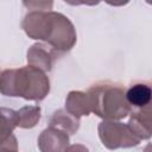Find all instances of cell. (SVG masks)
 I'll return each instance as SVG.
<instances>
[{
  "label": "cell",
  "mask_w": 152,
  "mask_h": 152,
  "mask_svg": "<svg viewBox=\"0 0 152 152\" xmlns=\"http://www.w3.org/2000/svg\"><path fill=\"white\" fill-rule=\"evenodd\" d=\"M21 27L30 38L48 42L56 52L70 51L77 40L75 27L69 18L51 10L30 11Z\"/></svg>",
  "instance_id": "6da1fadb"
},
{
  "label": "cell",
  "mask_w": 152,
  "mask_h": 152,
  "mask_svg": "<svg viewBox=\"0 0 152 152\" xmlns=\"http://www.w3.org/2000/svg\"><path fill=\"white\" fill-rule=\"evenodd\" d=\"M50 91V81L44 71L31 65L7 69L0 74V93L5 96L42 101Z\"/></svg>",
  "instance_id": "7a4b0ae2"
},
{
  "label": "cell",
  "mask_w": 152,
  "mask_h": 152,
  "mask_svg": "<svg viewBox=\"0 0 152 152\" xmlns=\"http://www.w3.org/2000/svg\"><path fill=\"white\" fill-rule=\"evenodd\" d=\"M88 96L91 112L104 120H120L126 118L132 108L128 104L125 89L112 82H99L89 88Z\"/></svg>",
  "instance_id": "3957f363"
},
{
  "label": "cell",
  "mask_w": 152,
  "mask_h": 152,
  "mask_svg": "<svg viewBox=\"0 0 152 152\" xmlns=\"http://www.w3.org/2000/svg\"><path fill=\"white\" fill-rule=\"evenodd\" d=\"M99 137L108 150L128 148L139 145L141 141L128 127L115 120H103L97 127Z\"/></svg>",
  "instance_id": "277c9868"
},
{
  "label": "cell",
  "mask_w": 152,
  "mask_h": 152,
  "mask_svg": "<svg viewBox=\"0 0 152 152\" xmlns=\"http://www.w3.org/2000/svg\"><path fill=\"white\" fill-rule=\"evenodd\" d=\"M69 146V134L55 127L45 128L38 137L40 152H64Z\"/></svg>",
  "instance_id": "5b68a950"
},
{
  "label": "cell",
  "mask_w": 152,
  "mask_h": 152,
  "mask_svg": "<svg viewBox=\"0 0 152 152\" xmlns=\"http://www.w3.org/2000/svg\"><path fill=\"white\" fill-rule=\"evenodd\" d=\"M56 52L52 48H48L42 43L33 44L27 50V63L28 65L37 68L42 71H50L52 69Z\"/></svg>",
  "instance_id": "8992f818"
},
{
  "label": "cell",
  "mask_w": 152,
  "mask_h": 152,
  "mask_svg": "<svg viewBox=\"0 0 152 152\" xmlns=\"http://www.w3.org/2000/svg\"><path fill=\"white\" fill-rule=\"evenodd\" d=\"M128 127L141 140L151 137V107L147 106L140 109H132Z\"/></svg>",
  "instance_id": "52a82bcc"
},
{
  "label": "cell",
  "mask_w": 152,
  "mask_h": 152,
  "mask_svg": "<svg viewBox=\"0 0 152 152\" xmlns=\"http://www.w3.org/2000/svg\"><path fill=\"white\" fill-rule=\"evenodd\" d=\"M125 96L132 109H140L150 106L152 90L148 83L139 82L131 86L127 91H125Z\"/></svg>",
  "instance_id": "ba28073f"
},
{
  "label": "cell",
  "mask_w": 152,
  "mask_h": 152,
  "mask_svg": "<svg viewBox=\"0 0 152 152\" xmlns=\"http://www.w3.org/2000/svg\"><path fill=\"white\" fill-rule=\"evenodd\" d=\"M65 110L78 119L83 115H89L91 107L88 94L78 90L70 91L65 100Z\"/></svg>",
  "instance_id": "9c48e42d"
},
{
  "label": "cell",
  "mask_w": 152,
  "mask_h": 152,
  "mask_svg": "<svg viewBox=\"0 0 152 152\" xmlns=\"http://www.w3.org/2000/svg\"><path fill=\"white\" fill-rule=\"evenodd\" d=\"M49 126L61 129L66 134H74L80 127V119L71 115L65 109H58L51 115Z\"/></svg>",
  "instance_id": "30bf717a"
},
{
  "label": "cell",
  "mask_w": 152,
  "mask_h": 152,
  "mask_svg": "<svg viewBox=\"0 0 152 152\" xmlns=\"http://www.w3.org/2000/svg\"><path fill=\"white\" fill-rule=\"evenodd\" d=\"M17 113V127L32 128L40 120V107L39 106H25Z\"/></svg>",
  "instance_id": "8fae6325"
},
{
  "label": "cell",
  "mask_w": 152,
  "mask_h": 152,
  "mask_svg": "<svg viewBox=\"0 0 152 152\" xmlns=\"http://www.w3.org/2000/svg\"><path fill=\"white\" fill-rule=\"evenodd\" d=\"M17 127V113L13 109L0 107V142L13 134Z\"/></svg>",
  "instance_id": "7c38bea8"
},
{
  "label": "cell",
  "mask_w": 152,
  "mask_h": 152,
  "mask_svg": "<svg viewBox=\"0 0 152 152\" xmlns=\"http://www.w3.org/2000/svg\"><path fill=\"white\" fill-rule=\"evenodd\" d=\"M0 152H18V142L14 134L0 142Z\"/></svg>",
  "instance_id": "4fadbf2b"
},
{
  "label": "cell",
  "mask_w": 152,
  "mask_h": 152,
  "mask_svg": "<svg viewBox=\"0 0 152 152\" xmlns=\"http://www.w3.org/2000/svg\"><path fill=\"white\" fill-rule=\"evenodd\" d=\"M64 152H89V150L84 146V145H81V144H74V145H70L66 147V150Z\"/></svg>",
  "instance_id": "5bb4252c"
},
{
  "label": "cell",
  "mask_w": 152,
  "mask_h": 152,
  "mask_svg": "<svg viewBox=\"0 0 152 152\" xmlns=\"http://www.w3.org/2000/svg\"><path fill=\"white\" fill-rule=\"evenodd\" d=\"M145 152H150V146L146 147V151H145Z\"/></svg>",
  "instance_id": "9a60e30c"
}]
</instances>
